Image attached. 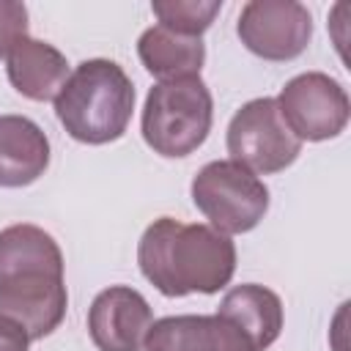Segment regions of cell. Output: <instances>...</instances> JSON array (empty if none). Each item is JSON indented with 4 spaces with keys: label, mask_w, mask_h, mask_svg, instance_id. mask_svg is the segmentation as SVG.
Segmentation results:
<instances>
[{
    "label": "cell",
    "mask_w": 351,
    "mask_h": 351,
    "mask_svg": "<svg viewBox=\"0 0 351 351\" xmlns=\"http://www.w3.org/2000/svg\"><path fill=\"white\" fill-rule=\"evenodd\" d=\"M217 313L241 329L255 351H266L282 332V302L274 291L258 282L230 288L222 296Z\"/></svg>",
    "instance_id": "cell-13"
},
{
    "label": "cell",
    "mask_w": 351,
    "mask_h": 351,
    "mask_svg": "<svg viewBox=\"0 0 351 351\" xmlns=\"http://www.w3.org/2000/svg\"><path fill=\"white\" fill-rule=\"evenodd\" d=\"M214 121V99L200 77H181L156 82L143 107V140L167 159L197 151Z\"/></svg>",
    "instance_id": "cell-3"
},
{
    "label": "cell",
    "mask_w": 351,
    "mask_h": 351,
    "mask_svg": "<svg viewBox=\"0 0 351 351\" xmlns=\"http://www.w3.org/2000/svg\"><path fill=\"white\" fill-rule=\"evenodd\" d=\"M192 203L214 230L236 236L258 228L266 217L269 189L255 173L233 159H217L203 165L192 178Z\"/></svg>",
    "instance_id": "cell-4"
},
{
    "label": "cell",
    "mask_w": 351,
    "mask_h": 351,
    "mask_svg": "<svg viewBox=\"0 0 351 351\" xmlns=\"http://www.w3.org/2000/svg\"><path fill=\"white\" fill-rule=\"evenodd\" d=\"M143 351H255L241 329L219 313L167 315L151 324Z\"/></svg>",
    "instance_id": "cell-10"
},
{
    "label": "cell",
    "mask_w": 351,
    "mask_h": 351,
    "mask_svg": "<svg viewBox=\"0 0 351 351\" xmlns=\"http://www.w3.org/2000/svg\"><path fill=\"white\" fill-rule=\"evenodd\" d=\"M241 44L271 63L299 58L313 38V16L296 0H250L236 22Z\"/></svg>",
    "instance_id": "cell-7"
},
{
    "label": "cell",
    "mask_w": 351,
    "mask_h": 351,
    "mask_svg": "<svg viewBox=\"0 0 351 351\" xmlns=\"http://www.w3.org/2000/svg\"><path fill=\"white\" fill-rule=\"evenodd\" d=\"M228 154L255 176H271L296 162L302 140L282 121L271 96L252 99L228 123Z\"/></svg>",
    "instance_id": "cell-5"
},
{
    "label": "cell",
    "mask_w": 351,
    "mask_h": 351,
    "mask_svg": "<svg viewBox=\"0 0 351 351\" xmlns=\"http://www.w3.org/2000/svg\"><path fill=\"white\" fill-rule=\"evenodd\" d=\"M151 324V304L129 285L104 288L88 310V335L99 351H140Z\"/></svg>",
    "instance_id": "cell-9"
},
{
    "label": "cell",
    "mask_w": 351,
    "mask_h": 351,
    "mask_svg": "<svg viewBox=\"0 0 351 351\" xmlns=\"http://www.w3.org/2000/svg\"><path fill=\"white\" fill-rule=\"evenodd\" d=\"M66 307L69 293L58 269H19L0 277V315L19 324L30 340L52 335Z\"/></svg>",
    "instance_id": "cell-8"
},
{
    "label": "cell",
    "mask_w": 351,
    "mask_h": 351,
    "mask_svg": "<svg viewBox=\"0 0 351 351\" xmlns=\"http://www.w3.org/2000/svg\"><path fill=\"white\" fill-rule=\"evenodd\" d=\"M274 101L282 121L302 143L332 140L348 126V93L335 77L324 71H307L288 80Z\"/></svg>",
    "instance_id": "cell-6"
},
{
    "label": "cell",
    "mask_w": 351,
    "mask_h": 351,
    "mask_svg": "<svg viewBox=\"0 0 351 351\" xmlns=\"http://www.w3.org/2000/svg\"><path fill=\"white\" fill-rule=\"evenodd\" d=\"M151 11L162 27L178 36L200 38L222 11V0H154Z\"/></svg>",
    "instance_id": "cell-16"
},
{
    "label": "cell",
    "mask_w": 351,
    "mask_h": 351,
    "mask_svg": "<svg viewBox=\"0 0 351 351\" xmlns=\"http://www.w3.org/2000/svg\"><path fill=\"white\" fill-rule=\"evenodd\" d=\"M137 263L162 296L217 293L233 280L236 244L211 225L159 217L140 236Z\"/></svg>",
    "instance_id": "cell-1"
},
{
    "label": "cell",
    "mask_w": 351,
    "mask_h": 351,
    "mask_svg": "<svg viewBox=\"0 0 351 351\" xmlns=\"http://www.w3.org/2000/svg\"><path fill=\"white\" fill-rule=\"evenodd\" d=\"M132 110L134 85L129 74L107 58L82 60L55 96L60 126L85 145H107L123 137Z\"/></svg>",
    "instance_id": "cell-2"
},
{
    "label": "cell",
    "mask_w": 351,
    "mask_h": 351,
    "mask_svg": "<svg viewBox=\"0 0 351 351\" xmlns=\"http://www.w3.org/2000/svg\"><path fill=\"white\" fill-rule=\"evenodd\" d=\"M5 71L16 93L33 101H55L69 80V60L60 49L38 38H22L5 58Z\"/></svg>",
    "instance_id": "cell-12"
},
{
    "label": "cell",
    "mask_w": 351,
    "mask_h": 351,
    "mask_svg": "<svg viewBox=\"0 0 351 351\" xmlns=\"http://www.w3.org/2000/svg\"><path fill=\"white\" fill-rule=\"evenodd\" d=\"M49 167V140L25 115H0V186L19 189Z\"/></svg>",
    "instance_id": "cell-11"
},
{
    "label": "cell",
    "mask_w": 351,
    "mask_h": 351,
    "mask_svg": "<svg viewBox=\"0 0 351 351\" xmlns=\"http://www.w3.org/2000/svg\"><path fill=\"white\" fill-rule=\"evenodd\" d=\"M27 346H30L27 332L11 318L0 315V351H27Z\"/></svg>",
    "instance_id": "cell-18"
},
{
    "label": "cell",
    "mask_w": 351,
    "mask_h": 351,
    "mask_svg": "<svg viewBox=\"0 0 351 351\" xmlns=\"http://www.w3.org/2000/svg\"><path fill=\"white\" fill-rule=\"evenodd\" d=\"M137 55L148 74H154L159 82H167L181 77H200L206 63V44L203 38L178 36L162 25H154L140 36Z\"/></svg>",
    "instance_id": "cell-14"
},
{
    "label": "cell",
    "mask_w": 351,
    "mask_h": 351,
    "mask_svg": "<svg viewBox=\"0 0 351 351\" xmlns=\"http://www.w3.org/2000/svg\"><path fill=\"white\" fill-rule=\"evenodd\" d=\"M19 269H60L63 252L58 241L38 225H8L0 230V277Z\"/></svg>",
    "instance_id": "cell-15"
},
{
    "label": "cell",
    "mask_w": 351,
    "mask_h": 351,
    "mask_svg": "<svg viewBox=\"0 0 351 351\" xmlns=\"http://www.w3.org/2000/svg\"><path fill=\"white\" fill-rule=\"evenodd\" d=\"M27 38V5L16 0H0V60Z\"/></svg>",
    "instance_id": "cell-17"
}]
</instances>
